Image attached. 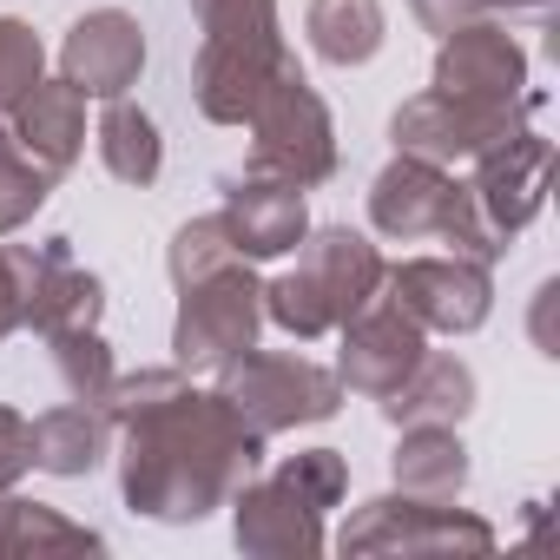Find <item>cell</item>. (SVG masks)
Returning <instances> with one entry per match:
<instances>
[{
  "label": "cell",
  "mask_w": 560,
  "mask_h": 560,
  "mask_svg": "<svg viewBox=\"0 0 560 560\" xmlns=\"http://www.w3.org/2000/svg\"><path fill=\"white\" fill-rule=\"evenodd\" d=\"M113 409L126 422V501L152 521H198L257 468L264 435L244 429L218 389H191L178 370L113 383Z\"/></svg>",
  "instance_id": "obj_1"
},
{
  "label": "cell",
  "mask_w": 560,
  "mask_h": 560,
  "mask_svg": "<svg viewBox=\"0 0 560 560\" xmlns=\"http://www.w3.org/2000/svg\"><path fill=\"white\" fill-rule=\"evenodd\" d=\"M191 14L205 27L191 73L198 113L218 126H244L264 86L291 67L284 34H277V0H191Z\"/></svg>",
  "instance_id": "obj_2"
},
{
  "label": "cell",
  "mask_w": 560,
  "mask_h": 560,
  "mask_svg": "<svg viewBox=\"0 0 560 560\" xmlns=\"http://www.w3.org/2000/svg\"><path fill=\"white\" fill-rule=\"evenodd\" d=\"M376 284H383L376 244L357 237V231H324V237H311L298 270L264 284V311L291 337H324V330H343L376 298Z\"/></svg>",
  "instance_id": "obj_3"
},
{
  "label": "cell",
  "mask_w": 560,
  "mask_h": 560,
  "mask_svg": "<svg viewBox=\"0 0 560 560\" xmlns=\"http://www.w3.org/2000/svg\"><path fill=\"white\" fill-rule=\"evenodd\" d=\"M370 218H376V231L396 237V244L435 237V244H455L462 257H481V264L494 257L488 224H481V211H475V191H468L462 178H448V165H429V159H409V152L376 178Z\"/></svg>",
  "instance_id": "obj_4"
},
{
  "label": "cell",
  "mask_w": 560,
  "mask_h": 560,
  "mask_svg": "<svg viewBox=\"0 0 560 560\" xmlns=\"http://www.w3.org/2000/svg\"><path fill=\"white\" fill-rule=\"evenodd\" d=\"M218 396L237 409L244 429L277 435V429L337 416L343 383H337L330 370H317L311 357H291V350H237V357L218 370Z\"/></svg>",
  "instance_id": "obj_5"
},
{
  "label": "cell",
  "mask_w": 560,
  "mask_h": 560,
  "mask_svg": "<svg viewBox=\"0 0 560 560\" xmlns=\"http://www.w3.org/2000/svg\"><path fill=\"white\" fill-rule=\"evenodd\" d=\"M257 317H264V291L250 277V257H224L178 284L172 350L185 370H224L237 350L257 343Z\"/></svg>",
  "instance_id": "obj_6"
},
{
  "label": "cell",
  "mask_w": 560,
  "mask_h": 560,
  "mask_svg": "<svg viewBox=\"0 0 560 560\" xmlns=\"http://www.w3.org/2000/svg\"><path fill=\"white\" fill-rule=\"evenodd\" d=\"M250 172H270V178H291V185H324L337 172V132H330V113L324 100L311 93V80L298 67H284L264 100L250 106Z\"/></svg>",
  "instance_id": "obj_7"
},
{
  "label": "cell",
  "mask_w": 560,
  "mask_h": 560,
  "mask_svg": "<svg viewBox=\"0 0 560 560\" xmlns=\"http://www.w3.org/2000/svg\"><path fill=\"white\" fill-rule=\"evenodd\" d=\"M343 553H435V547H494V527L475 521V514H455L448 501H416V494H383L370 501L343 534H337Z\"/></svg>",
  "instance_id": "obj_8"
},
{
  "label": "cell",
  "mask_w": 560,
  "mask_h": 560,
  "mask_svg": "<svg viewBox=\"0 0 560 560\" xmlns=\"http://www.w3.org/2000/svg\"><path fill=\"white\" fill-rule=\"evenodd\" d=\"M527 86V54L514 47L508 27L494 21H462L442 34V60H435V93L488 106V113H514V100Z\"/></svg>",
  "instance_id": "obj_9"
},
{
  "label": "cell",
  "mask_w": 560,
  "mask_h": 560,
  "mask_svg": "<svg viewBox=\"0 0 560 560\" xmlns=\"http://www.w3.org/2000/svg\"><path fill=\"white\" fill-rule=\"evenodd\" d=\"M8 264L21 277V324H34L47 343L67 330H93L100 324V277H86L67 244H8Z\"/></svg>",
  "instance_id": "obj_10"
},
{
  "label": "cell",
  "mask_w": 560,
  "mask_h": 560,
  "mask_svg": "<svg viewBox=\"0 0 560 560\" xmlns=\"http://www.w3.org/2000/svg\"><path fill=\"white\" fill-rule=\"evenodd\" d=\"M396 304L422 330H475L488 317V264L481 257H409L389 270Z\"/></svg>",
  "instance_id": "obj_11"
},
{
  "label": "cell",
  "mask_w": 560,
  "mask_h": 560,
  "mask_svg": "<svg viewBox=\"0 0 560 560\" xmlns=\"http://www.w3.org/2000/svg\"><path fill=\"white\" fill-rule=\"evenodd\" d=\"M396 152L409 159H429V165H455V159H481L494 139L514 132V113H488V106H468V100H448V93H422L396 113Z\"/></svg>",
  "instance_id": "obj_12"
},
{
  "label": "cell",
  "mask_w": 560,
  "mask_h": 560,
  "mask_svg": "<svg viewBox=\"0 0 560 560\" xmlns=\"http://www.w3.org/2000/svg\"><path fill=\"white\" fill-rule=\"evenodd\" d=\"M422 324L396 304V298H370L350 324H343V376L363 396H389L416 363H422Z\"/></svg>",
  "instance_id": "obj_13"
},
{
  "label": "cell",
  "mask_w": 560,
  "mask_h": 560,
  "mask_svg": "<svg viewBox=\"0 0 560 560\" xmlns=\"http://www.w3.org/2000/svg\"><path fill=\"white\" fill-rule=\"evenodd\" d=\"M60 67H67V80H73L86 100H126V86H132L139 67H145V34H139L132 14L100 8V14H86V21L67 34Z\"/></svg>",
  "instance_id": "obj_14"
},
{
  "label": "cell",
  "mask_w": 560,
  "mask_h": 560,
  "mask_svg": "<svg viewBox=\"0 0 560 560\" xmlns=\"http://www.w3.org/2000/svg\"><path fill=\"white\" fill-rule=\"evenodd\" d=\"M475 165H481V178L468 185L475 191V211L494 231H521L540 211V191H547V139L540 132H508Z\"/></svg>",
  "instance_id": "obj_15"
},
{
  "label": "cell",
  "mask_w": 560,
  "mask_h": 560,
  "mask_svg": "<svg viewBox=\"0 0 560 560\" xmlns=\"http://www.w3.org/2000/svg\"><path fill=\"white\" fill-rule=\"evenodd\" d=\"M224 231L244 257H284L298 237H304V185L291 178H270V172H250L224 191Z\"/></svg>",
  "instance_id": "obj_16"
},
{
  "label": "cell",
  "mask_w": 560,
  "mask_h": 560,
  "mask_svg": "<svg viewBox=\"0 0 560 560\" xmlns=\"http://www.w3.org/2000/svg\"><path fill=\"white\" fill-rule=\"evenodd\" d=\"M237 547L244 553H317L324 547V514L311 501H298L284 481H257L237 488Z\"/></svg>",
  "instance_id": "obj_17"
},
{
  "label": "cell",
  "mask_w": 560,
  "mask_h": 560,
  "mask_svg": "<svg viewBox=\"0 0 560 560\" xmlns=\"http://www.w3.org/2000/svg\"><path fill=\"white\" fill-rule=\"evenodd\" d=\"M14 145L47 172H67L86 145V93L73 80H34V93L14 106Z\"/></svg>",
  "instance_id": "obj_18"
},
{
  "label": "cell",
  "mask_w": 560,
  "mask_h": 560,
  "mask_svg": "<svg viewBox=\"0 0 560 560\" xmlns=\"http://www.w3.org/2000/svg\"><path fill=\"white\" fill-rule=\"evenodd\" d=\"M468 402H475V376H468V363H455V357H422L389 396H383V416L396 422V429H416V422H462L468 416Z\"/></svg>",
  "instance_id": "obj_19"
},
{
  "label": "cell",
  "mask_w": 560,
  "mask_h": 560,
  "mask_svg": "<svg viewBox=\"0 0 560 560\" xmlns=\"http://www.w3.org/2000/svg\"><path fill=\"white\" fill-rule=\"evenodd\" d=\"M113 448V422L100 402H67L34 416V468L47 475H93Z\"/></svg>",
  "instance_id": "obj_20"
},
{
  "label": "cell",
  "mask_w": 560,
  "mask_h": 560,
  "mask_svg": "<svg viewBox=\"0 0 560 560\" xmlns=\"http://www.w3.org/2000/svg\"><path fill=\"white\" fill-rule=\"evenodd\" d=\"M396 481L416 501H455L468 481V448L455 442L448 422H416L396 448Z\"/></svg>",
  "instance_id": "obj_21"
},
{
  "label": "cell",
  "mask_w": 560,
  "mask_h": 560,
  "mask_svg": "<svg viewBox=\"0 0 560 560\" xmlns=\"http://www.w3.org/2000/svg\"><path fill=\"white\" fill-rule=\"evenodd\" d=\"M311 47L330 67H363L383 47V8L376 0H311Z\"/></svg>",
  "instance_id": "obj_22"
},
{
  "label": "cell",
  "mask_w": 560,
  "mask_h": 560,
  "mask_svg": "<svg viewBox=\"0 0 560 560\" xmlns=\"http://www.w3.org/2000/svg\"><path fill=\"white\" fill-rule=\"evenodd\" d=\"M100 159L119 185H152L159 165H165V145H159V126L152 113H139L132 100H113L106 119H100Z\"/></svg>",
  "instance_id": "obj_23"
},
{
  "label": "cell",
  "mask_w": 560,
  "mask_h": 560,
  "mask_svg": "<svg viewBox=\"0 0 560 560\" xmlns=\"http://www.w3.org/2000/svg\"><path fill=\"white\" fill-rule=\"evenodd\" d=\"M40 547H100L93 527H73L67 514L40 501H0V553H40Z\"/></svg>",
  "instance_id": "obj_24"
},
{
  "label": "cell",
  "mask_w": 560,
  "mask_h": 560,
  "mask_svg": "<svg viewBox=\"0 0 560 560\" xmlns=\"http://www.w3.org/2000/svg\"><path fill=\"white\" fill-rule=\"evenodd\" d=\"M54 350H60V376L80 402H113L119 376H113V357H106L100 330H67V337H54Z\"/></svg>",
  "instance_id": "obj_25"
},
{
  "label": "cell",
  "mask_w": 560,
  "mask_h": 560,
  "mask_svg": "<svg viewBox=\"0 0 560 560\" xmlns=\"http://www.w3.org/2000/svg\"><path fill=\"white\" fill-rule=\"evenodd\" d=\"M277 481H284L298 501H311L317 514H330L343 501V488H350V468H343L337 448H304V455H291L284 468H277Z\"/></svg>",
  "instance_id": "obj_26"
},
{
  "label": "cell",
  "mask_w": 560,
  "mask_h": 560,
  "mask_svg": "<svg viewBox=\"0 0 560 560\" xmlns=\"http://www.w3.org/2000/svg\"><path fill=\"white\" fill-rule=\"evenodd\" d=\"M47 185H54V172H47L40 159H27L21 145L0 159V237L21 231V224L47 205Z\"/></svg>",
  "instance_id": "obj_27"
},
{
  "label": "cell",
  "mask_w": 560,
  "mask_h": 560,
  "mask_svg": "<svg viewBox=\"0 0 560 560\" xmlns=\"http://www.w3.org/2000/svg\"><path fill=\"white\" fill-rule=\"evenodd\" d=\"M47 67V47L34 40L27 21H0V113H14Z\"/></svg>",
  "instance_id": "obj_28"
},
{
  "label": "cell",
  "mask_w": 560,
  "mask_h": 560,
  "mask_svg": "<svg viewBox=\"0 0 560 560\" xmlns=\"http://www.w3.org/2000/svg\"><path fill=\"white\" fill-rule=\"evenodd\" d=\"M34 468V422L21 409H0V494Z\"/></svg>",
  "instance_id": "obj_29"
},
{
  "label": "cell",
  "mask_w": 560,
  "mask_h": 560,
  "mask_svg": "<svg viewBox=\"0 0 560 560\" xmlns=\"http://www.w3.org/2000/svg\"><path fill=\"white\" fill-rule=\"evenodd\" d=\"M409 8L422 14V27H435V34H448V27H462V21H475V8H481V0H409Z\"/></svg>",
  "instance_id": "obj_30"
},
{
  "label": "cell",
  "mask_w": 560,
  "mask_h": 560,
  "mask_svg": "<svg viewBox=\"0 0 560 560\" xmlns=\"http://www.w3.org/2000/svg\"><path fill=\"white\" fill-rule=\"evenodd\" d=\"M14 324H21V277H14L8 250H0V343L14 337Z\"/></svg>",
  "instance_id": "obj_31"
},
{
  "label": "cell",
  "mask_w": 560,
  "mask_h": 560,
  "mask_svg": "<svg viewBox=\"0 0 560 560\" xmlns=\"http://www.w3.org/2000/svg\"><path fill=\"white\" fill-rule=\"evenodd\" d=\"M488 14H501L508 27L514 21H527V27H547V14H553V0H481Z\"/></svg>",
  "instance_id": "obj_32"
},
{
  "label": "cell",
  "mask_w": 560,
  "mask_h": 560,
  "mask_svg": "<svg viewBox=\"0 0 560 560\" xmlns=\"http://www.w3.org/2000/svg\"><path fill=\"white\" fill-rule=\"evenodd\" d=\"M8 152H14V132H8V126H0V159H8Z\"/></svg>",
  "instance_id": "obj_33"
}]
</instances>
